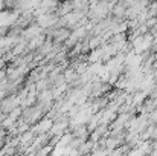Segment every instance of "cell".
Wrapping results in <instances>:
<instances>
[{"mask_svg":"<svg viewBox=\"0 0 157 156\" xmlns=\"http://www.w3.org/2000/svg\"><path fill=\"white\" fill-rule=\"evenodd\" d=\"M147 118H148V122H150V124H156L157 126V107L147 115Z\"/></svg>","mask_w":157,"mask_h":156,"instance_id":"cell-8","label":"cell"},{"mask_svg":"<svg viewBox=\"0 0 157 156\" xmlns=\"http://www.w3.org/2000/svg\"><path fill=\"white\" fill-rule=\"evenodd\" d=\"M52 150H53L52 146H51V144H46V146H43V147H41V149H40L34 156H49L51 153H52Z\"/></svg>","mask_w":157,"mask_h":156,"instance_id":"cell-7","label":"cell"},{"mask_svg":"<svg viewBox=\"0 0 157 156\" xmlns=\"http://www.w3.org/2000/svg\"><path fill=\"white\" fill-rule=\"evenodd\" d=\"M63 77H64V81H66V83H73L75 80H78L79 75L75 72V69H67Z\"/></svg>","mask_w":157,"mask_h":156,"instance_id":"cell-5","label":"cell"},{"mask_svg":"<svg viewBox=\"0 0 157 156\" xmlns=\"http://www.w3.org/2000/svg\"><path fill=\"white\" fill-rule=\"evenodd\" d=\"M5 8H6V3L0 0V12H3V11H5Z\"/></svg>","mask_w":157,"mask_h":156,"instance_id":"cell-10","label":"cell"},{"mask_svg":"<svg viewBox=\"0 0 157 156\" xmlns=\"http://www.w3.org/2000/svg\"><path fill=\"white\" fill-rule=\"evenodd\" d=\"M147 94L145 92H136V94H133L131 95V106L133 107H140V106H144L145 101H147Z\"/></svg>","mask_w":157,"mask_h":156,"instance_id":"cell-3","label":"cell"},{"mask_svg":"<svg viewBox=\"0 0 157 156\" xmlns=\"http://www.w3.org/2000/svg\"><path fill=\"white\" fill-rule=\"evenodd\" d=\"M5 135H6V132H5V130L2 129V126H0V139H2V138H3Z\"/></svg>","mask_w":157,"mask_h":156,"instance_id":"cell-11","label":"cell"},{"mask_svg":"<svg viewBox=\"0 0 157 156\" xmlns=\"http://www.w3.org/2000/svg\"><path fill=\"white\" fill-rule=\"evenodd\" d=\"M40 34H43V29L37 25H31L21 31V37H25V40H32V38L38 37Z\"/></svg>","mask_w":157,"mask_h":156,"instance_id":"cell-2","label":"cell"},{"mask_svg":"<svg viewBox=\"0 0 157 156\" xmlns=\"http://www.w3.org/2000/svg\"><path fill=\"white\" fill-rule=\"evenodd\" d=\"M44 42H46V34H40L38 37L29 40V43H28V51H31V49H38Z\"/></svg>","mask_w":157,"mask_h":156,"instance_id":"cell-4","label":"cell"},{"mask_svg":"<svg viewBox=\"0 0 157 156\" xmlns=\"http://www.w3.org/2000/svg\"><path fill=\"white\" fill-rule=\"evenodd\" d=\"M21 113H23V109L18 106V107H15V109H12L9 113H8V118L9 119H12L14 122H17L20 118H21Z\"/></svg>","mask_w":157,"mask_h":156,"instance_id":"cell-6","label":"cell"},{"mask_svg":"<svg viewBox=\"0 0 157 156\" xmlns=\"http://www.w3.org/2000/svg\"><path fill=\"white\" fill-rule=\"evenodd\" d=\"M12 156H21V155H20V153H14Z\"/></svg>","mask_w":157,"mask_h":156,"instance_id":"cell-12","label":"cell"},{"mask_svg":"<svg viewBox=\"0 0 157 156\" xmlns=\"http://www.w3.org/2000/svg\"><path fill=\"white\" fill-rule=\"evenodd\" d=\"M53 126V121L52 119H49V118H41L38 122H35V126L31 129L35 135H46V133H49V130L52 129Z\"/></svg>","mask_w":157,"mask_h":156,"instance_id":"cell-1","label":"cell"},{"mask_svg":"<svg viewBox=\"0 0 157 156\" xmlns=\"http://www.w3.org/2000/svg\"><path fill=\"white\" fill-rule=\"evenodd\" d=\"M5 64H6V61H5V58L0 55V70H3V67H5Z\"/></svg>","mask_w":157,"mask_h":156,"instance_id":"cell-9","label":"cell"}]
</instances>
